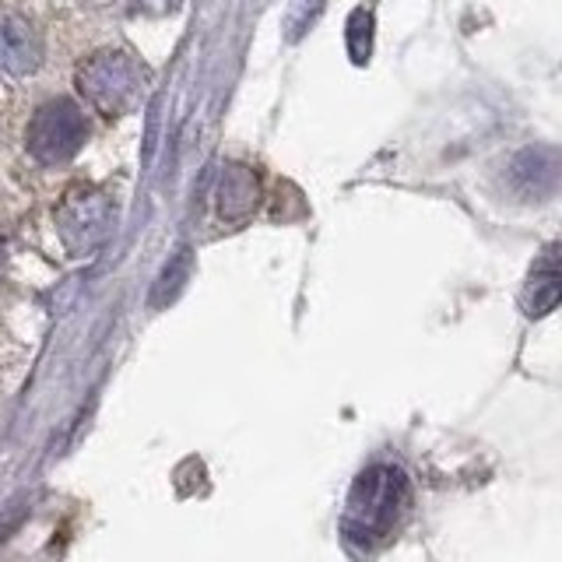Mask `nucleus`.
Listing matches in <instances>:
<instances>
[{"label":"nucleus","mask_w":562,"mask_h":562,"mask_svg":"<svg viewBox=\"0 0 562 562\" xmlns=\"http://www.w3.org/2000/svg\"><path fill=\"white\" fill-rule=\"evenodd\" d=\"M412 506V485L408 474L394 464H373L362 471L348 492V506L341 517V531L351 544L373 549V544L391 538L404 514Z\"/></svg>","instance_id":"f257e3e1"},{"label":"nucleus","mask_w":562,"mask_h":562,"mask_svg":"<svg viewBox=\"0 0 562 562\" xmlns=\"http://www.w3.org/2000/svg\"><path fill=\"white\" fill-rule=\"evenodd\" d=\"M78 95L102 116H127L151 92V75L127 49H99L75 75Z\"/></svg>","instance_id":"f03ea898"},{"label":"nucleus","mask_w":562,"mask_h":562,"mask_svg":"<svg viewBox=\"0 0 562 562\" xmlns=\"http://www.w3.org/2000/svg\"><path fill=\"white\" fill-rule=\"evenodd\" d=\"M57 236L70 257H88L110 239L116 222V204L105 190L92 183L70 187L57 204Z\"/></svg>","instance_id":"7ed1b4c3"},{"label":"nucleus","mask_w":562,"mask_h":562,"mask_svg":"<svg viewBox=\"0 0 562 562\" xmlns=\"http://www.w3.org/2000/svg\"><path fill=\"white\" fill-rule=\"evenodd\" d=\"M85 140H88L85 113L70 99L43 102L25 131V148L35 162H43V166H57V162H67V158H75L85 148Z\"/></svg>","instance_id":"20e7f679"},{"label":"nucleus","mask_w":562,"mask_h":562,"mask_svg":"<svg viewBox=\"0 0 562 562\" xmlns=\"http://www.w3.org/2000/svg\"><path fill=\"white\" fill-rule=\"evenodd\" d=\"M43 32L25 14L4 11L0 14V70L11 78H29L43 64Z\"/></svg>","instance_id":"39448f33"},{"label":"nucleus","mask_w":562,"mask_h":562,"mask_svg":"<svg viewBox=\"0 0 562 562\" xmlns=\"http://www.w3.org/2000/svg\"><path fill=\"white\" fill-rule=\"evenodd\" d=\"M260 204V180L250 166L243 162H228L222 169L218 193H215V207L222 222H246Z\"/></svg>","instance_id":"423d86ee"},{"label":"nucleus","mask_w":562,"mask_h":562,"mask_svg":"<svg viewBox=\"0 0 562 562\" xmlns=\"http://www.w3.org/2000/svg\"><path fill=\"white\" fill-rule=\"evenodd\" d=\"M559 303V260H555V246L544 250V257L535 263L531 281L524 289V313L527 316H544L555 310Z\"/></svg>","instance_id":"0eeeda50"},{"label":"nucleus","mask_w":562,"mask_h":562,"mask_svg":"<svg viewBox=\"0 0 562 562\" xmlns=\"http://www.w3.org/2000/svg\"><path fill=\"white\" fill-rule=\"evenodd\" d=\"M321 8H324V0H295L289 11V40H299V35L313 25V18L321 14Z\"/></svg>","instance_id":"6e6552de"},{"label":"nucleus","mask_w":562,"mask_h":562,"mask_svg":"<svg viewBox=\"0 0 562 562\" xmlns=\"http://www.w3.org/2000/svg\"><path fill=\"white\" fill-rule=\"evenodd\" d=\"M127 4L140 14H169L180 8V0H127Z\"/></svg>","instance_id":"1a4fd4ad"}]
</instances>
